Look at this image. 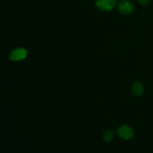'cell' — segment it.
I'll return each mask as SVG.
<instances>
[{
    "instance_id": "3957f363",
    "label": "cell",
    "mask_w": 153,
    "mask_h": 153,
    "mask_svg": "<svg viewBox=\"0 0 153 153\" xmlns=\"http://www.w3.org/2000/svg\"><path fill=\"white\" fill-rule=\"evenodd\" d=\"M28 55V51L24 48H18L12 51L9 55V58L13 61H20L25 59Z\"/></svg>"
},
{
    "instance_id": "7a4b0ae2",
    "label": "cell",
    "mask_w": 153,
    "mask_h": 153,
    "mask_svg": "<svg viewBox=\"0 0 153 153\" xmlns=\"http://www.w3.org/2000/svg\"><path fill=\"white\" fill-rule=\"evenodd\" d=\"M117 134L123 140H128L134 137V129L128 126H122L118 128Z\"/></svg>"
},
{
    "instance_id": "5b68a950",
    "label": "cell",
    "mask_w": 153,
    "mask_h": 153,
    "mask_svg": "<svg viewBox=\"0 0 153 153\" xmlns=\"http://www.w3.org/2000/svg\"><path fill=\"white\" fill-rule=\"evenodd\" d=\"M133 94L136 97H140L144 92V86L140 82H136L133 84L131 88Z\"/></svg>"
},
{
    "instance_id": "52a82bcc",
    "label": "cell",
    "mask_w": 153,
    "mask_h": 153,
    "mask_svg": "<svg viewBox=\"0 0 153 153\" xmlns=\"http://www.w3.org/2000/svg\"><path fill=\"white\" fill-rule=\"evenodd\" d=\"M137 1L139 4H142V5H146L150 2L151 0H137Z\"/></svg>"
},
{
    "instance_id": "277c9868",
    "label": "cell",
    "mask_w": 153,
    "mask_h": 153,
    "mask_svg": "<svg viewBox=\"0 0 153 153\" xmlns=\"http://www.w3.org/2000/svg\"><path fill=\"white\" fill-rule=\"evenodd\" d=\"M118 9L123 14L128 15L132 13L134 10V6L132 2L128 0H122L119 2Z\"/></svg>"
},
{
    "instance_id": "8992f818",
    "label": "cell",
    "mask_w": 153,
    "mask_h": 153,
    "mask_svg": "<svg viewBox=\"0 0 153 153\" xmlns=\"http://www.w3.org/2000/svg\"><path fill=\"white\" fill-rule=\"evenodd\" d=\"M114 137V134L111 129L107 130L103 134V140L105 142H111Z\"/></svg>"
},
{
    "instance_id": "6da1fadb",
    "label": "cell",
    "mask_w": 153,
    "mask_h": 153,
    "mask_svg": "<svg viewBox=\"0 0 153 153\" xmlns=\"http://www.w3.org/2000/svg\"><path fill=\"white\" fill-rule=\"evenodd\" d=\"M117 0H96L95 4L97 8L103 11H110L117 4Z\"/></svg>"
}]
</instances>
